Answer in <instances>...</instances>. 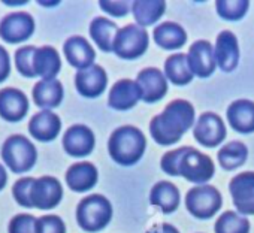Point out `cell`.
<instances>
[{
    "mask_svg": "<svg viewBox=\"0 0 254 233\" xmlns=\"http://www.w3.org/2000/svg\"><path fill=\"white\" fill-rule=\"evenodd\" d=\"M194 108L190 102L177 99L171 102L165 111L156 115L150 123V133L153 139L163 147L177 144L184 133L193 127Z\"/></svg>",
    "mask_w": 254,
    "mask_h": 233,
    "instance_id": "cell-1",
    "label": "cell"
},
{
    "mask_svg": "<svg viewBox=\"0 0 254 233\" xmlns=\"http://www.w3.org/2000/svg\"><path fill=\"white\" fill-rule=\"evenodd\" d=\"M162 171L172 176H184L194 184H206L215 172L211 157L193 147H181L166 153L160 162Z\"/></svg>",
    "mask_w": 254,
    "mask_h": 233,
    "instance_id": "cell-2",
    "label": "cell"
},
{
    "mask_svg": "<svg viewBox=\"0 0 254 233\" xmlns=\"http://www.w3.org/2000/svg\"><path fill=\"white\" fill-rule=\"evenodd\" d=\"M147 148L144 133L133 126H123L115 129L108 141L111 159L121 166H132L138 163Z\"/></svg>",
    "mask_w": 254,
    "mask_h": 233,
    "instance_id": "cell-3",
    "label": "cell"
},
{
    "mask_svg": "<svg viewBox=\"0 0 254 233\" xmlns=\"http://www.w3.org/2000/svg\"><path fill=\"white\" fill-rule=\"evenodd\" d=\"M111 220L112 205L102 194L87 196L76 206V223L88 233L100 232L109 224Z\"/></svg>",
    "mask_w": 254,
    "mask_h": 233,
    "instance_id": "cell-4",
    "label": "cell"
},
{
    "mask_svg": "<svg viewBox=\"0 0 254 233\" xmlns=\"http://www.w3.org/2000/svg\"><path fill=\"white\" fill-rule=\"evenodd\" d=\"M2 159L14 174H24L35 166L38 151L30 139L23 135H14L5 141Z\"/></svg>",
    "mask_w": 254,
    "mask_h": 233,
    "instance_id": "cell-5",
    "label": "cell"
},
{
    "mask_svg": "<svg viewBox=\"0 0 254 233\" xmlns=\"http://www.w3.org/2000/svg\"><path fill=\"white\" fill-rule=\"evenodd\" d=\"M150 38L145 29L129 24L118 30L114 41V53L124 60H135L148 50Z\"/></svg>",
    "mask_w": 254,
    "mask_h": 233,
    "instance_id": "cell-6",
    "label": "cell"
},
{
    "mask_svg": "<svg viewBox=\"0 0 254 233\" xmlns=\"http://www.w3.org/2000/svg\"><path fill=\"white\" fill-rule=\"evenodd\" d=\"M223 203L220 191L214 185H197L189 190L186 196V206L189 212L199 220L212 218L220 211Z\"/></svg>",
    "mask_w": 254,
    "mask_h": 233,
    "instance_id": "cell-7",
    "label": "cell"
},
{
    "mask_svg": "<svg viewBox=\"0 0 254 233\" xmlns=\"http://www.w3.org/2000/svg\"><path fill=\"white\" fill-rule=\"evenodd\" d=\"M63 197V187L54 176L36 178L30 190V202L33 208L48 211L56 208Z\"/></svg>",
    "mask_w": 254,
    "mask_h": 233,
    "instance_id": "cell-8",
    "label": "cell"
},
{
    "mask_svg": "<svg viewBox=\"0 0 254 233\" xmlns=\"http://www.w3.org/2000/svg\"><path fill=\"white\" fill-rule=\"evenodd\" d=\"M35 33V20L27 12H14L0 21V38L8 44H23Z\"/></svg>",
    "mask_w": 254,
    "mask_h": 233,
    "instance_id": "cell-9",
    "label": "cell"
},
{
    "mask_svg": "<svg viewBox=\"0 0 254 233\" xmlns=\"http://www.w3.org/2000/svg\"><path fill=\"white\" fill-rule=\"evenodd\" d=\"M193 136L200 145L206 148H214L220 145L226 138L224 121L214 112H203L196 121Z\"/></svg>",
    "mask_w": 254,
    "mask_h": 233,
    "instance_id": "cell-10",
    "label": "cell"
},
{
    "mask_svg": "<svg viewBox=\"0 0 254 233\" xmlns=\"http://www.w3.org/2000/svg\"><path fill=\"white\" fill-rule=\"evenodd\" d=\"M229 191L241 215H254V172H242L233 176Z\"/></svg>",
    "mask_w": 254,
    "mask_h": 233,
    "instance_id": "cell-11",
    "label": "cell"
},
{
    "mask_svg": "<svg viewBox=\"0 0 254 233\" xmlns=\"http://www.w3.org/2000/svg\"><path fill=\"white\" fill-rule=\"evenodd\" d=\"M136 84L141 90V97L145 103H156L168 93V79L157 67H147L138 73Z\"/></svg>",
    "mask_w": 254,
    "mask_h": 233,
    "instance_id": "cell-12",
    "label": "cell"
},
{
    "mask_svg": "<svg viewBox=\"0 0 254 233\" xmlns=\"http://www.w3.org/2000/svg\"><path fill=\"white\" fill-rule=\"evenodd\" d=\"M108 85V76L102 66L93 64L87 69L78 70L75 75V87L78 93L87 99L99 97Z\"/></svg>",
    "mask_w": 254,
    "mask_h": 233,
    "instance_id": "cell-13",
    "label": "cell"
},
{
    "mask_svg": "<svg viewBox=\"0 0 254 233\" xmlns=\"http://www.w3.org/2000/svg\"><path fill=\"white\" fill-rule=\"evenodd\" d=\"M96 145L94 133L90 127L82 124H75L66 130L63 135V148L72 157L88 156Z\"/></svg>",
    "mask_w": 254,
    "mask_h": 233,
    "instance_id": "cell-14",
    "label": "cell"
},
{
    "mask_svg": "<svg viewBox=\"0 0 254 233\" xmlns=\"http://www.w3.org/2000/svg\"><path fill=\"white\" fill-rule=\"evenodd\" d=\"M29 99L17 88L0 90V116L8 123H18L27 115Z\"/></svg>",
    "mask_w": 254,
    "mask_h": 233,
    "instance_id": "cell-15",
    "label": "cell"
},
{
    "mask_svg": "<svg viewBox=\"0 0 254 233\" xmlns=\"http://www.w3.org/2000/svg\"><path fill=\"white\" fill-rule=\"evenodd\" d=\"M187 57L190 69L197 78H209L217 67L214 48L208 41H196L190 47Z\"/></svg>",
    "mask_w": 254,
    "mask_h": 233,
    "instance_id": "cell-16",
    "label": "cell"
},
{
    "mask_svg": "<svg viewBox=\"0 0 254 233\" xmlns=\"http://www.w3.org/2000/svg\"><path fill=\"white\" fill-rule=\"evenodd\" d=\"M214 54H215L217 66L223 72H233L239 64L238 38L230 30H223L217 36Z\"/></svg>",
    "mask_w": 254,
    "mask_h": 233,
    "instance_id": "cell-17",
    "label": "cell"
},
{
    "mask_svg": "<svg viewBox=\"0 0 254 233\" xmlns=\"http://www.w3.org/2000/svg\"><path fill=\"white\" fill-rule=\"evenodd\" d=\"M141 90L136 81L120 79L117 81L108 96V105L115 111H129L141 100Z\"/></svg>",
    "mask_w": 254,
    "mask_h": 233,
    "instance_id": "cell-18",
    "label": "cell"
},
{
    "mask_svg": "<svg viewBox=\"0 0 254 233\" xmlns=\"http://www.w3.org/2000/svg\"><path fill=\"white\" fill-rule=\"evenodd\" d=\"M62 130L60 116L51 111H41L32 116L29 123V132L32 138L41 142L54 141Z\"/></svg>",
    "mask_w": 254,
    "mask_h": 233,
    "instance_id": "cell-19",
    "label": "cell"
},
{
    "mask_svg": "<svg viewBox=\"0 0 254 233\" xmlns=\"http://www.w3.org/2000/svg\"><path fill=\"white\" fill-rule=\"evenodd\" d=\"M227 121L229 126L242 135L254 132V102L241 99L235 100L227 108Z\"/></svg>",
    "mask_w": 254,
    "mask_h": 233,
    "instance_id": "cell-20",
    "label": "cell"
},
{
    "mask_svg": "<svg viewBox=\"0 0 254 233\" xmlns=\"http://www.w3.org/2000/svg\"><path fill=\"white\" fill-rule=\"evenodd\" d=\"M63 53H64L69 64L76 67L78 70L93 66L94 58H96V53H94L93 47L82 36L69 38L63 45Z\"/></svg>",
    "mask_w": 254,
    "mask_h": 233,
    "instance_id": "cell-21",
    "label": "cell"
},
{
    "mask_svg": "<svg viewBox=\"0 0 254 233\" xmlns=\"http://www.w3.org/2000/svg\"><path fill=\"white\" fill-rule=\"evenodd\" d=\"M99 179L97 169L90 162H79L72 165L66 172V184L72 191L84 193L91 190Z\"/></svg>",
    "mask_w": 254,
    "mask_h": 233,
    "instance_id": "cell-22",
    "label": "cell"
},
{
    "mask_svg": "<svg viewBox=\"0 0 254 233\" xmlns=\"http://www.w3.org/2000/svg\"><path fill=\"white\" fill-rule=\"evenodd\" d=\"M64 97L63 85L59 79L39 81L33 87V102L42 111H51L57 108Z\"/></svg>",
    "mask_w": 254,
    "mask_h": 233,
    "instance_id": "cell-23",
    "label": "cell"
},
{
    "mask_svg": "<svg viewBox=\"0 0 254 233\" xmlns=\"http://www.w3.org/2000/svg\"><path fill=\"white\" fill-rule=\"evenodd\" d=\"M33 67L36 72V76L42 78V81L56 79L62 69V60L56 48L53 47H41L36 50Z\"/></svg>",
    "mask_w": 254,
    "mask_h": 233,
    "instance_id": "cell-24",
    "label": "cell"
},
{
    "mask_svg": "<svg viewBox=\"0 0 254 233\" xmlns=\"http://www.w3.org/2000/svg\"><path fill=\"white\" fill-rule=\"evenodd\" d=\"M150 202L163 214H172L180 206V190L169 181H159L151 188Z\"/></svg>",
    "mask_w": 254,
    "mask_h": 233,
    "instance_id": "cell-25",
    "label": "cell"
},
{
    "mask_svg": "<svg viewBox=\"0 0 254 233\" xmlns=\"http://www.w3.org/2000/svg\"><path fill=\"white\" fill-rule=\"evenodd\" d=\"M154 41L156 44L163 50H178L187 42V33L186 30L174 21H165L159 24L154 32Z\"/></svg>",
    "mask_w": 254,
    "mask_h": 233,
    "instance_id": "cell-26",
    "label": "cell"
},
{
    "mask_svg": "<svg viewBox=\"0 0 254 233\" xmlns=\"http://www.w3.org/2000/svg\"><path fill=\"white\" fill-rule=\"evenodd\" d=\"M166 11L163 0H136L132 3V12L139 27L153 26Z\"/></svg>",
    "mask_w": 254,
    "mask_h": 233,
    "instance_id": "cell-27",
    "label": "cell"
},
{
    "mask_svg": "<svg viewBox=\"0 0 254 233\" xmlns=\"http://www.w3.org/2000/svg\"><path fill=\"white\" fill-rule=\"evenodd\" d=\"M118 30L114 21L103 17H96L90 24V36L103 53L114 51V41Z\"/></svg>",
    "mask_w": 254,
    "mask_h": 233,
    "instance_id": "cell-28",
    "label": "cell"
},
{
    "mask_svg": "<svg viewBox=\"0 0 254 233\" xmlns=\"http://www.w3.org/2000/svg\"><path fill=\"white\" fill-rule=\"evenodd\" d=\"M165 76L175 85H187L193 79V72L189 64L187 54L177 53L166 58L165 61Z\"/></svg>",
    "mask_w": 254,
    "mask_h": 233,
    "instance_id": "cell-29",
    "label": "cell"
},
{
    "mask_svg": "<svg viewBox=\"0 0 254 233\" xmlns=\"http://www.w3.org/2000/svg\"><path fill=\"white\" fill-rule=\"evenodd\" d=\"M248 148L241 141H232L218 151V163L226 171H235L247 162Z\"/></svg>",
    "mask_w": 254,
    "mask_h": 233,
    "instance_id": "cell-30",
    "label": "cell"
},
{
    "mask_svg": "<svg viewBox=\"0 0 254 233\" xmlns=\"http://www.w3.org/2000/svg\"><path fill=\"white\" fill-rule=\"evenodd\" d=\"M214 232L215 233H248L250 221L244 215L235 211H226L217 218Z\"/></svg>",
    "mask_w": 254,
    "mask_h": 233,
    "instance_id": "cell-31",
    "label": "cell"
},
{
    "mask_svg": "<svg viewBox=\"0 0 254 233\" xmlns=\"http://www.w3.org/2000/svg\"><path fill=\"white\" fill-rule=\"evenodd\" d=\"M250 3L247 0H217V14L227 21H238L245 17Z\"/></svg>",
    "mask_w": 254,
    "mask_h": 233,
    "instance_id": "cell-32",
    "label": "cell"
},
{
    "mask_svg": "<svg viewBox=\"0 0 254 233\" xmlns=\"http://www.w3.org/2000/svg\"><path fill=\"white\" fill-rule=\"evenodd\" d=\"M36 50H38V47L27 45V47H21L15 53L17 70L24 78H36V72H35V67H33V60H35Z\"/></svg>",
    "mask_w": 254,
    "mask_h": 233,
    "instance_id": "cell-33",
    "label": "cell"
},
{
    "mask_svg": "<svg viewBox=\"0 0 254 233\" xmlns=\"http://www.w3.org/2000/svg\"><path fill=\"white\" fill-rule=\"evenodd\" d=\"M9 233H38V218L30 214H18L9 221Z\"/></svg>",
    "mask_w": 254,
    "mask_h": 233,
    "instance_id": "cell-34",
    "label": "cell"
},
{
    "mask_svg": "<svg viewBox=\"0 0 254 233\" xmlns=\"http://www.w3.org/2000/svg\"><path fill=\"white\" fill-rule=\"evenodd\" d=\"M36 178H30V176H26V178H21L18 179L14 187H12V194H14V199L15 202L23 206V208H33L32 206V202H30V190H32V185L35 182Z\"/></svg>",
    "mask_w": 254,
    "mask_h": 233,
    "instance_id": "cell-35",
    "label": "cell"
},
{
    "mask_svg": "<svg viewBox=\"0 0 254 233\" xmlns=\"http://www.w3.org/2000/svg\"><path fill=\"white\" fill-rule=\"evenodd\" d=\"M38 233H66L64 221L59 215H44L38 218Z\"/></svg>",
    "mask_w": 254,
    "mask_h": 233,
    "instance_id": "cell-36",
    "label": "cell"
},
{
    "mask_svg": "<svg viewBox=\"0 0 254 233\" xmlns=\"http://www.w3.org/2000/svg\"><path fill=\"white\" fill-rule=\"evenodd\" d=\"M99 6L102 8V11H105L106 14H109L112 17H117V18L126 17L130 11V6L127 2H112V0L106 2V0H100Z\"/></svg>",
    "mask_w": 254,
    "mask_h": 233,
    "instance_id": "cell-37",
    "label": "cell"
},
{
    "mask_svg": "<svg viewBox=\"0 0 254 233\" xmlns=\"http://www.w3.org/2000/svg\"><path fill=\"white\" fill-rule=\"evenodd\" d=\"M11 75V60L8 51L0 45V82L8 79Z\"/></svg>",
    "mask_w": 254,
    "mask_h": 233,
    "instance_id": "cell-38",
    "label": "cell"
},
{
    "mask_svg": "<svg viewBox=\"0 0 254 233\" xmlns=\"http://www.w3.org/2000/svg\"><path fill=\"white\" fill-rule=\"evenodd\" d=\"M147 233H180L178 229L172 224H168V223H162V224H156L153 226Z\"/></svg>",
    "mask_w": 254,
    "mask_h": 233,
    "instance_id": "cell-39",
    "label": "cell"
},
{
    "mask_svg": "<svg viewBox=\"0 0 254 233\" xmlns=\"http://www.w3.org/2000/svg\"><path fill=\"white\" fill-rule=\"evenodd\" d=\"M8 182V174H6V169L0 165V190H3L5 185Z\"/></svg>",
    "mask_w": 254,
    "mask_h": 233,
    "instance_id": "cell-40",
    "label": "cell"
}]
</instances>
